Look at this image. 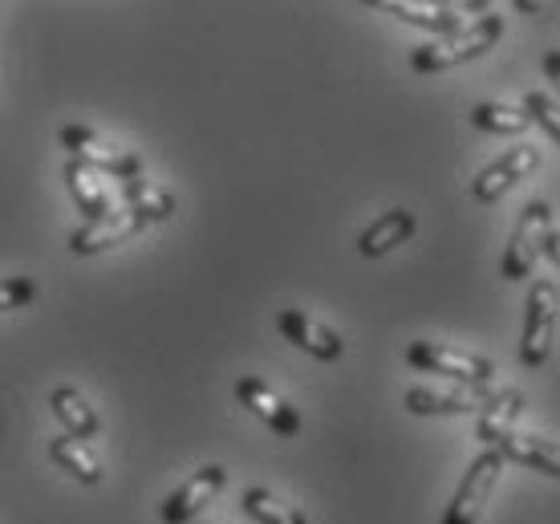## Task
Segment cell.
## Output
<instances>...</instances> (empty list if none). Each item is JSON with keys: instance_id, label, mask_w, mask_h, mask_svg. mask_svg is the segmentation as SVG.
Segmentation results:
<instances>
[{"instance_id": "27", "label": "cell", "mask_w": 560, "mask_h": 524, "mask_svg": "<svg viewBox=\"0 0 560 524\" xmlns=\"http://www.w3.org/2000/svg\"><path fill=\"white\" fill-rule=\"evenodd\" d=\"M516 9H520V13L536 16V13H540V9H548V4H516Z\"/></svg>"}, {"instance_id": "10", "label": "cell", "mask_w": 560, "mask_h": 524, "mask_svg": "<svg viewBox=\"0 0 560 524\" xmlns=\"http://www.w3.org/2000/svg\"><path fill=\"white\" fill-rule=\"evenodd\" d=\"M236 398L268 427V431H277V435H284V440L301 435V415H296V407L293 403H284V398H280L272 386L260 383V379H240Z\"/></svg>"}, {"instance_id": "1", "label": "cell", "mask_w": 560, "mask_h": 524, "mask_svg": "<svg viewBox=\"0 0 560 524\" xmlns=\"http://www.w3.org/2000/svg\"><path fill=\"white\" fill-rule=\"evenodd\" d=\"M504 37V16H479L471 25H463L459 33H447V37H439V42L422 45L410 54V66L419 73H443V70H455V66H467V61H476L491 49V45Z\"/></svg>"}, {"instance_id": "15", "label": "cell", "mask_w": 560, "mask_h": 524, "mask_svg": "<svg viewBox=\"0 0 560 524\" xmlns=\"http://www.w3.org/2000/svg\"><path fill=\"white\" fill-rule=\"evenodd\" d=\"M415 228H419V220H415L407 208H394V212L378 216L374 224L365 228L362 241H358V253L370 256V260H378V256H386L402 241H410V236H415Z\"/></svg>"}, {"instance_id": "22", "label": "cell", "mask_w": 560, "mask_h": 524, "mask_svg": "<svg viewBox=\"0 0 560 524\" xmlns=\"http://www.w3.org/2000/svg\"><path fill=\"white\" fill-rule=\"evenodd\" d=\"M471 123L479 130H488V135H520V130L533 127L524 106H504V102H479L471 110Z\"/></svg>"}, {"instance_id": "17", "label": "cell", "mask_w": 560, "mask_h": 524, "mask_svg": "<svg viewBox=\"0 0 560 524\" xmlns=\"http://www.w3.org/2000/svg\"><path fill=\"white\" fill-rule=\"evenodd\" d=\"M495 452L504 455V464L512 459V464H520V468H533L540 471V476H560V455L557 447L548 440H540V435H504V440L495 443Z\"/></svg>"}, {"instance_id": "12", "label": "cell", "mask_w": 560, "mask_h": 524, "mask_svg": "<svg viewBox=\"0 0 560 524\" xmlns=\"http://www.w3.org/2000/svg\"><path fill=\"white\" fill-rule=\"evenodd\" d=\"M520 411H524V395H520L516 386H504V391H495V395L483 398V407H479V427H476L479 443H483V447H495L504 435H512Z\"/></svg>"}, {"instance_id": "4", "label": "cell", "mask_w": 560, "mask_h": 524, "mask_svg": "<svg viewBox=\"0 0 560 524\" xmlns=\"http://www.w3.org/2000/svg\"><path fill=\"white\" fill-rule=\"evenodd\" d=\"M552 228H557V220H552L548 199H533V203L524 208V216H520L516 232H512V241H508L504 265H500V272H504L508 281H524V277L536 269V256H540Z\"/></svg>"}, {"instance_id": "5", "label": "cell", "mask_w": 560, "mask_h": 524, "mask_svg": "<svg viewBox=\"0 0 560 524\" xmlns=\"http://www.w3.org/2000/svg\"><path fill=\"white\" fill-rule=\"evenodd\" d=\"M552 329H557V284L536 281L524 310V338H520V366L540 370L552 350Z\"/></svg>"}, {"instance_id": "6", "label": "cell", "mask_w": 560, "mask_h": 524, "mask_svg": "<svg viewBox=\"0 0 560 524\" xmlns=\"http://www.w3.org/2000/svg\"><path fill=\"white\" fill-rule=\"evenodd\" d=\"M500 471H504V455L495 452V447H483L476 455V464L463 471L459 488H455V500H451L447 516L443 524H476L483 516V504L491 500V488L500 480Z\"/></svg>"}, {"instance_id": "13", "label": "cell", "mask_w": 560, "mask_h": 524, "mask_svg": "<svg viewBox=\"0 0 560 524\" xmlns=\"http://www.w3.org/2000/svg\"><path fill=\"white\" fill-rule=\"evenodd\" d=\"M374 9L382 13L398 16V21H407L415 28H427V33H459L463 28V9L455 4H410V0H378Z\"/></svg>"}, {"instance_id": "14", "label": "cell", "mask_w": 560, "mask_h": 524, "mask_svg": "<svg viewBox=\"0 0 560 524\" xmlns=\"http://www.w3.org/2000/svg\"><path fill=\"white\" fill-rule=\"evenodd\" d=\"M491 391H434V386H415L407 391L410 415H471L483 407Z\"/></svg>"}, {"instance_id": "20", "label": "cell", "mask_w": 560, "mask_h": 524, "mask_svg": "<svg viewBox=\"0 0 560 524\" xmlns=\"http://www.w3.org/2000/svg\"><path fill=\"white\" fill-rule=\"evenodd\" d=\"M61 175H66V187H70L73 203H78V208H82V212L90 216V220H102V216L110 212V196L102 191V184L94 179V171L82 167V163H73V159H70Z\"/></svg>"}, {"instance_id": "16", "label": "cell", "mask_w": 560, "mask_h": 524, "mask_svg": "<svg viewBox=\"0 0 560 524\" xmlns=\"http://www.w3.org/2000/svg\"><path fill=\"white\" fill-rule=\"evenodd\" d=\"M49 403H54V415L61 419V427H66V435H70V440L85 443V440H98L102 435L98 411H94V407H90L73 386H57Z\"/></svg>"}, {"instance_id": "19", "label": "cell", "mask_w": 560, "mask_h": 524, "mask_svg": "<svg viewBox=\"0 0 560 524\" xmlns=\"http://www.w3.org/2000/svg\"><path fill=\"white\" fill-rule=\"evenodd\" d=\"M49 455H54L57 468H66L78 484H85V488H98L102 484V464L94 459V452L85 447V443L70 440V435H57L54 443H49Z\"/></svg>"}, {"instance_id": "3", "label": "cell", "mask_w": 560, "mask_h": 524, "mask_svg": "<svg viewBox=\"0 0 560 524\" xmlns=\"http://www.w3.org/2000/svg\"><path fill=\"white\" fill-rule=\"evenodd\" d=\"M57 139H61V147L70 151L73 163H82V167H90V171L118 175L122 184H127V179H139V175H142V159L139 155H130V151H122V147L106 142L102 135H94L90 127H78V123H70V127L57 130Z\"/></svg>"}, {"instance_id": "11", "label": "cell", "mask_w": 560, "mask_h": 524, "mask_svg": "<svg viewBox=\"0 0 560 524\" xmlns=\"http://www.w3.org/2000/svg\"><path fill=\"white\" fill-rule=\"evenodd\" d=\"M277 329L289 341H293V346H301L305 354L322 358V362H334V358H341V338H337V334L329 326L313 322L308 313H301V310H280L277 313Z\"/></svg>"}, {"instance_id": "24", "label": "cell", "mask_w": 560, "mask_h": 524, "mask_svg": "<svg viewBox=\"0 0 560 524\" xmlns=\"http://www.w3.org/2000/svg\"><path fill=\"white\" fill-rule=\"evenodd\" d=\"M524 114H528V123L545 127L548 139H560V114H557V102L548 98V94H528L524 98Z\"/></svg>"}, {"instance_id": "18", "label": "cell", "mask_w": 560, "mask_h": 524, "mask_svg": "<svg viewBox=\"0 0 560 524\" xmlns=\"http://www.w3.org/2000/svg\"><path fill=\"white\" fill-rule=\"evenodd\" d=\"M122 199H127V208L139 216L142 224H163V220L175 216V196L163 191L159 184H151V179H142V175L122 184Z\"/></svg>"}, {"instance_id": "2", "label": "cell", "mask_w": 560, "mask_h": 524, "mask_svg": "<svg viewBox=\"0 0 560 524\" xmlns=\"http://www.w3.org/2000/svg\"><path fill=\"white\" fill-rule=\"evenodd\" d=\"M407 362L415 370H427V374L455 379V383L471 386V391H491V383H495V366L488 358L455 350V346H439V341H415L407 350Z\"/></svg>"}, {"instance_id": "26", "label": "cell", "mask_w": 560, "mask_h": 524, "mask_svg": "<svg viewBox=\"0 0 560 524\" xmlns=\"http://www.w3.org/2000/svg\"><path fill=\"white\" fill-rule=\"evenodd\" d=\"M545 73L552 78V82L560 78V57H557V54H548V57H545Z\"/></svg>"}, {"instance_id": "9", "label": "cell", "mask_w": 560, "mask_h": 524, "mask_svg": "<svg viewBox=\"0 0 560 524\" xmlns=\"http://www.w3.org/2000/svg\"><path fill=\"white\" fill-rule=\"evenodd\" d=\"M142 232V220L130 208H110L102 220H90L85 228L70 232V253L78 256H94L106 253V248H118V244L135 241Z\"/></svg>"}, {"instance_id": "21", "label": "cell", "mask_w": 560, "mask_h": 524, "mask_svg": "<svg viewBox=\"0 0 560 524\" xmlns=\"http://www.w3.org/2000/svg\"><path fill=\"white\" fill-rule=\"evenodd\" d=\"M244 512H248L256 524H308L305 512L277 500L268 488H248V492H244Z\"/></svg>"}, {"instance_id": "8", "label": "cell", "mask_w": 560, "mask_h": 524, "mask_svg": "<svg viewBox=\"0 0 560 524\" xmlns=\"http://www.w3.org/2000/svg\"><path fill=\"white\" fill-rule=\"evenodd\" d=\"M540 167V147H533V142H520V147H512L504 159H495L491 167H483L476 175V199H483V203H495L500 196H508L512 187L524 179V175H533V171Z\"/></svg>"}, {"instance_id": "7", "label": "cell", "mask_w": 560, "mask_h": 524, "mask_svg": "<svg viewBox=\"0 0 560 524\" xmlns=\"http://www.w3.org/2000/svg\"><path fill=\"white\" fill-rule=\"evenodd\" d=\"M228 484V468L220 464H208V468H199L191 480L175 488L167 500H163V509H159V521L163 524H191L199 512L208 509L211 500L220 497V488Z\"/></svg>"}, {"instance_id": "23", "label": "cell", "mask_w": 560, "mask_h": 524, "mask_svg": "<svg viewBox=\"0 0 560 524\" xmlns=\"http://www.w3.org/2000/svg\"><path fill=\"white\" fill-rule=\"evenodd\" d=\"M33 301H37V281L33 277H9V281H0V313L25 310Z\"/></svg>"}, {"instance_id": "25", "label": "cell", "mask_w": 560, "mask_h": 524, "mask_svg": "<svg viewBox=\"0 0 560 524\" xmlns=\"http://www.w3.org/2000/svg\"><path fill=\"white\" fill-rule=\"evenodd\" d=\"M540 253H545L548 260H557V256H560V244H557V228H552V232H548V241H545V248H540Z\"/></svg>"}]
</instances>
